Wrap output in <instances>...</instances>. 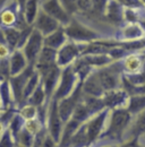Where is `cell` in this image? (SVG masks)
Segmentation results:
<instances>
[{
  "mask_svg": "<svg viewBox=\"0 0 145 147\" xmlns=\"http://www.w3.org/2000/svg\"><path fill=\"white\" fill-rule=\"evenodd\" d=\"M133 115L128 112L126 108H117V109H110L108 115V121L106 125V128L103 130L100 138L96 140L95 145H119L121 146L123 137L125 135L127 127L131 120Z\"/></svg>",
  "mask_w": 145,
  "mask_h": 147,
  "instance_id": "cell-1",
  "label": "cell"
},
{
  "mask_svg": "<svg viewBox=\"0 0 145 147\" xmlns=\"http://www.w3.org/2000/svg\"><path fill=\"white\" fill-rule=\"evenodd\" d=\"M64 30L68 40L76 43H89L100 38H107L99 31L87 26L74 16H72L70 20L66 25H64Z\"/></svg>",
  "mask_w": 145,
  "mask_h": 147,
  "instance_id": "cell-2",
  "label": "cell"
},
{
  "mask_svg": "<svg viewBox=\"0 0 145 147\" xmlns=\"http://www.w3.org/2000/svg\"><path fill=\"white\" fill-rule=\"evenodd\" d=\"M94 70H95V74H96L104 92L121 87L123 70H121L119 60H115L107 66L95 68Z\"/></svg>",
  "mask_w": 145,
  "mask_h": 147,
  "instance_id": "cell-3",
  "label": "cell"
},
{
  "mask_svg": "<svg viewBox=\"0 0 145 147\" xmlns=\"http://www.w3.org/2000/svg\"><path fill=\"white\" fill-rule=\"evenodd\" d=\"M79 83L81 82H79L76 73L74 71L72 65L61 68L59 82H58L56 91L52 95V98L58 101L60 98H64V97L68 96L69 94H72L76 90V87L78 86Z\"/></svg>",
  "mask_w": 145,
  "mask_h": 147,
  "instance_id": "cell-4",
  "label": "cell"
},
{
  "mask_svg": "<svg viewBox=\"0 0 145 147\" xmlns=\"http://www.w3.org/2000/svg\"><path fill=\"white\" fill-rule=\"evenodd\" d=\"M109 112H110V109L104 108L103 110L99 111L98 113L91 115L90 119L85 122L87 139H89V146H94L96 140L102 135L103 130L106 128L107 121H108Z\"/></svg>",
  "mask_w": 145,
  "mask_h": 147,
  "instance_id": "cell-5",
  "label": "cell"
},
{
  "mask_svg": "<svg viewBox=\"0 0 145 147\" xmlns=\"http://www.w3.org/2000/svg\"><path fill=\"white\" fill-rule=\"evenodd\" d=\"M84 43H76L72 41H67L62 47L57 50L56 57V65L60 68L67 67L81 55Z\"/></svg>",
  "mask_w": 145,
  "mask_h": 147,
  "instance_id": "cell-6",
  "label": "cell"
},
{
  "mask_svg": "<svg viewBox=\"0 0 145 147\" xmlns=\"http://www.w3.org/2000/svg\"><path fill=\"white\" fill-rule=\"evenodd\" d=\"M62 127H64V121L61 120V118L58 113L57 100L51 98L50 102H49V107H48V115H47V121H45V128L48 130V134L57 143V146H58V143L60 140Z\"/></svg>",
  "mask_w": 145,
  "mask_h": 147,
  "instance_id": "cell-7",
  "label": "cell"
},
{
  "mask_svg": "<svg viewBox=\"0 0 145 147\" xmlns=\"http://www.w3.org/2000/svg\"><path fill=\"white\" fill-rule=\"evenodd\" d=\"M42 48H43V35L39 31H36L35 28H33L27 37L26 42L20 49L25 55L28 65H32V66L34 65Z\"/></svg>",
  "mask_w": 145,
  "mask_h": 147,
  "instance_id": "cell-8",
  "label": "cell"
},
{
  "mask_svg": "<svg viewBox=\"0 0 145 147\" xmlns=\"http://www.w3.org/2000/svg\"><path fill=\"white\" fill-rule=\"evenodd\" d=\"M34 66L28 65L26 67V69H24L22 73L15 76H9L8 77V82L12 88V93H13V97H14V102H15V108L17 110V108L22 104V95H23V90L25 86V83L27 80V78L32 75L34 71Z\"/></svg>",
  "mask_w": 145,
  "mask_h": 147,
  "instance_id": "cell-9",
  "label": "cell"
},
{
  "mask_svg": "<svg viewBox=\"0 0 145 147\" xmlns=\"http://www.w3.org/2000/svg\"><path fill=\"white\" fill-rule=\"evenodd\" d=\"M145 37L144 24L138 22L133 23H123L116 33V40L120 42H128V41H135L141 40Z\"/></svg>",
  "mask_w": 145,
  "mask_h": 147,
  "instance_id": "cell-10",
  "label": "cell"
},
{
  "mask_svg": "<svg viewBox=\"0 0 145 147\" xmlns=\"http://www.w3.org/2000/svg\"><path fill=\"white\" fill-rule=\"evenodd\" d=\"M144 50L128 52L119 60L123 74H135L144 71Z\"/></svg>",
  "mask_w": 145,
  "mask_h": 147,
  "instance_id": "cell-11",
  "label": "cell"
},
{
  "mask_svg": "<svg viewBox=\"0 0 145 147\" xmlns=\"http://www.w3.org/2000/svg\"><path fill=\"white\" fill-rule=\"evenodd\" d=\"M40 9L56 18L62 26L72 18V15H69L62 7L60 0H40Z\"/></svg>",
  "mask_w": 145,
  "mask_h": 147,
  "instance_id": "cell-12",
  "label": "cell"
},
{
  "mask_svg": "<svg viewBox=\"0 0 145 147\" xmlns=\"http://www.w3.org/2000/svg\"><path fill=\"white\" fill-rule=\"evenodd\" d=\"M81 94H82V90H81V83H79L78 86L76 87V90L72 94H69L68 96L57 101L58 113H59L61 120L64 121V123L72 118V113L74 111V108H75L76 103L78 102Z\"/></svg>",
  "mask_w": 145,
  "mask_h": 147,
  "instance_id": "cell-13",
  "label": "cell"
},
{
  "mask_svg": "<svg viewBox=\"0 0 145 147\" xmlns=\"http://www.w3.org/2000/svg\"><path fill=\"white\" fill-rule=\"evenodd\" d=\"M60 71H61V68L54 65L52 67H50L48 70H45L43 74H41V84L45 93L47 102H50V100L52 98V95L59 82Z\"/></svg>",
  "mask_w": 145,
  "mask_h": 147,
  "instance_id": "cell-14",
  "label": "cell"
},
{
  "mask_svg": "<svg viewBox=\"0 0 145 147\" xmlns=\"http://www.w3.org/2000/svg\"><path fill=\"white\" fill-rule=\"evenodd\" d=\"M60 26H61V24L57 19L50 16L49 14L44 13L42 9L39 10L35 20L32 24V27L35 28L36 31H39L43 36L52 33Z\"/></svg>",
  "mask_w": 145,
  "mask_h": 147,
  "instance_id": "cell-15",
  "label": "cell"
},
{
  "mask_svg": "<svg viewBox=\"0 0 145 147\" xmlns=\"http://www.w3.org/2000/svg\"><path fill=\"white\" fill-rule=\"evenodd\" d=\"M124 9L125 7L117 0H107L103 16L113 27L118 28L124 23Z\"/></svg>",
  "mask_w": 145,
  "mask_h": 147,
  "instance_id": "cell-16",
  "label": "cell"
},
{
  "mask_svg": "<svg viewBox=\"0 0 145 147\" xmlns=\"http://www.w3.org/2000/svg\"><path fill=\"white\" fill-rule=\"evenodd\" d=\"M129 95L123 88H116L106 91L102 95V101L104 103V107L108 109H117V108H126L127 101Z\"/></svg>",
  "mask_w": 145,
  "mask_h": 147,
  "instance_id": "cell-17",
  "label": "cell"
},
{
  "mask_svg": "<svg viewBox=\"0 0 145 147\" xmlns=\"http://www.w3.org/2000/svg\"><path fill=\"white\" fill-rule=\"evenodd\" d=\"M56 57H57V50L43 45V48L41 49L40 53L36 58L35 62L33 65L34 69L40 75L43 74L45 70H48L50 67L56 65Z\"/></svg>",
  "mask_w": 145,
  "mask_h": 147,
  "instance_id": "cell-18",
  "label": "cell"
},
{
  "mask_svg": "<svg viewBox=\"0 0 145 147\" xmlns=\"http://www.w3.org/2000/svg\"><path fill=\"white\" fill-rule=\"evenodd\" d=\"M81 90L86 95L95 96V97H102L104 90L101 86V83H100L94 69L81 82Z\"/></svg>",
  "mask_w": 145,
  "mask_h": 147,
  "instance_id": "cell-19",
  "label": "cell"
},
{
  "mask_svg": "<svg viewBox=\"0 0 145 147\" xmlns=\"http://www.w3.org/2000/svg\"><path fill=\"white\" fill-rule=\"evenodd\" d=\"M23 17L22 9L17 6V3L14 1L10 6L6 7L0 13V26H16L18 19Z\"/></svg>",
  "mask_w": 145,
  "mask_h": 147,
  "instance_id": "cell-20",
  "label": "cell"
},
{
  "mask_svg": "<svg viewBox=\"0 0 145 147\" xmlns=\"http://www.w3.org/2000/svg\"><path fill=\"white\" fill-rule=\"evenodd\" d=\"M9 76H15L22 73L28 66V62L20 49H14L8 58Z\"/></svg>",
  "mask_w": 145,
  "mask_h": 147,
  "instance_id": "cell-21",
  "label": "cell"
},
{
  "mask_svg": "<svg viewBox=\"0 0 145 147\" xmlns=\"http://www.w3.org/2000/svg\"><path fill=\"white\" fill-rule=\"evenodd\" d=\"M67 41H68V37L66 35V33H65L64 26L61 25L60 27H58L52 33L43 36V45L49 47V48H52L54 50H58Z\"/></svg>",
  "mask_w": 145,
  "mask_h": 147,
  "instance_id": "cell-22",
  "label": "cell"
},
{
  "mask_svg": "<svg viewBox=\"0 0 145 147\" xmlns=\"http://www.w3.org/2000/svg\"><path fill=\"white\" fill-rule=\"evenodd\" d=\"M0 108L2 109L15 108V102H14V97H13V93H12L8 78L0 80Z\"/></svg>",
  "mask_w": 145,
  "mask_h": 147,
  "instance_id": "cell-23",
  "label": "cell"
},
{
  "mask_svg": "<svg viewBox=\"0 0 145 147\" xmlns=\"http://www.w3.org/2000/svg\"><path fill=\"white\" fill-rule=\"evenodd\" d=\"M81 125H82L81 122L74 120L72 118H70L68 121H66L64 123V127H62V131H61V136H60V140L58 143V146H68L72 136L75 134V131L78 129Z\"/></svg>",
  "mask_w": 145,
  "mask_h": 147,
  "instance_id": "cell-24",
  "label": "cell"
},
{
  "mask_svg": "<svg viewBox=\"0 0 145 147\" xmlns=\"http://www.w3.org/2000/svg\"><path fill=\"white\" fill-rule=\"evenodd\" d=\"M39 10H40V0H26V2L23 6L22 13L27 25L33 24Z\"/></svg>",
  "mask_w": 145,
  "mask_h": 147,
  "instance_id": "cell-25",
  "label": "cell"
},
{
  "mask_svg": "<svg viewBox=\"0 0 145 147\" xmlns=\"http://www.w3.org/2000/svg\"><path fill=\"white\" fill-rule=\"evenodd\" d=\"M126 109L131 115H135L140 112L145 111V94L129 95Z\"/></svg>",
  "mask_w": 145,
  "mask_h": 147,
  "instance_id": "cell-26",
  "label": "cell"
},
{
  "mask_svg": "<svg viewBox=\"0 0 145 147\" xmlns=\"http://www.w3.org/2000/svg\"><path fill=\"white\" fill-rule=\"evenodd\" d=\"M81 101L84 103V105L86 107L87 111L90 112L91 115L98 113L99 111L103 110L106 107H104V103L102 101L101 97H95V96H91V95H86L82 92L81 94Z\"/></svg>",
  "mask_w": 145,
  "mask_h": 147,
  "instance_id": "cell-27",
  "label": "cell"
},
{
  "mask_svg": "<svg viewBox=\"0 0 145 147\" xmlns=\"http://www.w3.org/2000/svg\"><path fill=\"white\" fill-rule=\"evenodd\" d=\"M81 57L84 59V61L86 63L90 65L93 69L107 66L109 63H111L112 61H115L108 53H103V55H82Z\"/></svg>",
  "mask_w": 145,
  "mask_h": 147,
  "instance_id": "cell-28",
  "label": "cell"
},
{
  "mask_svg": "<svg viewBox=\"0 0 145 147\" xmlns=\"http://www.w3.org/2000/svg\"><path fill=\"white\" fill-rule=\"evenodd\" d=\"M1 27V32H2V36L6 42V44L14 50L17 45L18 41H19V36H20V30H18L14 26H0Z\"/></svg>",
  "mask_w": 145,
  "mask_h": 147,
  "instance_id": "cell-29",
  "label": "cell"
},
{
  "mask_svg": "<svg viewBox=\"0 0 145 147\" xmlns=\"http://www.w3.org/2000/svg\"><path fill=\"white\" fill-rule=\"evenodd\" d=\"M40 82H41V75L36 70H34L25 83V86H24V90H23V95H22V104L26 103V100L33 93V91L36 88V86L40 84Z\"/></svg>",
  "mask_w": 145,
  "mask_h": 147,
  "instance_id": "cell-30",
  "label": "cell"
},
{
  "mask_svg": "<svg viewBox=\"0 0 145 147\" xmlns=\"http://www.w3.org/2000/svg\"><path fill=\"white\" fill-rule=\"evenodd\" d=\"M68 146H75V147L89 146V139H87L85 122L82 123L78 127V129L75 131V134L72 135L70 140H69V145Z\"/></svg>",
  "mask_w": 145,
  "mask_h": 147,
  "instance_id": "cell-31",
  "label": "cell"
},
{
  "mask_svg": "<svg viewBox=\"0 0 145 147\" xmlns=\"http://www.w3.org/2000/svg\"><path fill=\"white\" fill-rule=\"evenodd\" d=\"M144 7L129 8L125 7L124 9V23H133L138 22L144 24Z\"/></svg>",
  "mask_w": 145,
  "mask_h": 147,
  "instance_id": "cell-32",
  "label": "cell"
},
{
  "mask_svg": "<svg viewBox=\"0 0 145 147\" xmlns=\"http://www.w3.org/2000/svg\"><path fill=\"white\" fill-rule=\"evenodd\" d=\"M72 69H74V71L77 75L79 82H82V80L93 70V68L91 67L89 63H86V62L84 61V59H83L81 55L72 62Z\"/></svg>",
  "mask_w": 145,
  "mask_h": 147,
  "instance_id": "cell-33",
  "label": "cell"
},
{
  "mask_svg": "<svg viewBox=\"0 0 145 147\" xmlns=\"http://www.w3.org/2000/svg\"><path fill=\"white\" fill-rule=\"evenodd\" d=\"M79 97H81V96H79ZM90 117H91L90 112L87 111L86 107L84 105V103H83V102L81 101V98H79L78 102L76 103L75 108H74V111H72V118L74 120L81 122V123H84V122H86V121L90 119Z\"/></svg>",
  "mask_w": 145,
  "mask_h": 147,
  "instance_id": "cell-34",
  "label": "cell"
},
{
  "mask_svg": "<svg viewBox=\"0 0 145 147\" xmlns=\"http://www.w3.org/2000/svg\"><path fill=\"white\" fill-rule=\"evenodd\" d=\"M26 103H31V104H33L35 107H40L43 103H49V102H47L45 93H44V90H43V86H42L41 82L36 86V88L33 91V93L28 96V98L26 100Z\"/></svg>",
  "mask_w": 145,
  "mask_h": 147,
  "instance_id": "cell-35",
  "label": "cell"
},
{
  "mask_svg": "<svg viewBox=\"0 0 145 147\" xmlns=\"http://www.w3.org/2000/svg\"><path fill=\"white\" fill-rule=\"evenodd\" d=\"M17 113L24 120L33 119V118H36L37 107L31 104V103H24L17 108Z\"/></svg>",
  "mask_w": 145,
  "mask_h": 147,
  "instance_id": "cell-36",
  "label": "cell"
},
{
  "mask_svg": "<svg viewBox=\"0 0 145 147\" xmlns=\"http://www.w3.org/2000/svg\"><path fill=\"white\" fill-rule=\"evenodd\" d=\"M33 138L34 136L26 131L23 128L17 135L16 138V146H24V147H32L33 146Z\"/></svg>",
  "mask_w": 145,
  "mask_h": 147,
  "instance_id": "cell-37",
  "label": "cell"
},
{
  "mask_svg": "<svg viewBox=\"0 0 145 147\" xmlns=\"http://www.w3.org/2000/svg\"><path fill=\"white\" fill-rule=\"evenodd\" d=\"M45 126L37 119V118H33V119H27V120H24V126L23 128L25 129L26 131H28L30 134H32L33 136L36 135L40 130L44 128Z\"/></svg>",
  "mask_w": 145,
  "mask_h": 147,
  "instance_id": "cell-38",
  "label": "cell"
},
{
  "mask_svg": "<svg viewBox=\"0 0 145 147\" xmlns=\"http://www.w3.org/2000/svg\"><path fill=\"white\" fill-rule=\"evenodd\" d=\"M124 78L126 79L129 84H131L133 86H144L145 85V74L144 71H140V73L135 74H123Z\"/></svg>",
  "mask_w": 145,
  "mask_h": 147,
  "instance_id": "cell-39",
  "label": "cell"
},
{
  "mask_svg": "<svg viewBox=\"0 0 145 147\" xmlns=\"http://www.w3.org/2000/svg\"><path fill=\"white\" fill-rule=\"evenodd\" d=\"M23 126H24V119L16 112V114L14 115V118L12 119V121L9 122V125H8V127H7V128L12 131L13 136L15 137V140H16V138H17L18 132L23 129Z\"/></svg>",
  "mask_w": 145,
  "mask_h": 147,
  "instance_id": "cell-40",
  "label": "cell"
},
{
  "mask_svg": "<svg viewBox=\"0 0 145 147\" xmlns=\"http://www.w3.org/2000/svg\"><path fill=\"white\" fill-rule=\"evenodd\" d=\"M16 146L15 137L13 136L12 131L8 128L3 130V132L0 135V147H14Z\"/></svg>",
  "mask_w": 145,
  "mask_h": 147,
  "instance_id": "cell-41",
  "label": "cell"
},
{
  "mask_svg": "<svg viewBox=\"0 0 145 147\" xmlns=\"http://www.w3.org/2000/svg\"><path fill=\"white\" fill-rule=\"evenodd\" d=\"M106 3H107V0H91L92 7H91V10L89 13L94 16H98V17H104L103 10H104Z\"/></svg>",
  "mask_w": 145,
  "mask_h": 147,
  "instance_id": "cell-42",
  "label": "cell"
},
{
  "mask_svg": "<svg viewBox=\"0 0 145 147\" xmlns=\"http://www.w3.org/2000/svg\"><path fill=\"white\" fill-rule=\"evenodd\" d=\"M62 7L69 15H74L77 10V0H60Z\"/></svg>",
  "mask_w": 145,
  "mask_h": 147,
  "instance_id": "cell-43",
  "label": "cell"
},
{
  "mask_svg": "<svg viewBox=\"0 0 145 147\" xmlns=\"http://www.w3.org/2000/svg\"><path fill=\"white\" fill-rule=\"evenodd\" d=\"M91 0H77V10L76 13L79 14H84V13H89L91 10Z\"/></svg>",
  "mask_w": 145,
  "mask_h": 147,
  "instance_id": "cell-44",
  "label": "cell"
},
{
  "mask_svg": "<svg viewBox=\"0 0 145 147\" xmlns=\"http://www.w3.org/2000/svg\"><path fill=\"white\" fill-rule=\"evenodd\" d=\"M54 146H57V143L54 142V139L49 135V134H47L45 137H44L42 147H54Z\"/></svg>",
  "mask_w": 145,
  "mask_h": 147,
  "instance_id": "cell-45",
  "label": "cell"
},
{
  "mask_svg": "<svg viewBox=\"0 0 145 147\" xmlns=\"http://www.w3.org/2000/svg\"><path fill=\"white\" fill-rule=\"evenodd\" d=\"M14 2V0H0V13L8 6H10Z\"/></svg>",
  "mask_w": 145,
  "mask_h": 147,
  "instance_id": "cell-46",
  "label": "cell"
},
{
  "mask_svg": "<svg viewBox=\"0 0 145 147\" xmlns=\"http://www.w3.org/2000/svg\"><path fill=\"white\" fill-rule=\"evenodd\" d=\"M16 3H17V6L20 8V9H23V6H24V3L26 2V0H14Z\"/></svg>",
  "mask_w": 145,
  "mask_h": 147,
  "instance_id": "cell-47",
  "label": "cell"
},
{
  "mask_svg": "<svg viewBox=\"0 0 145 147\" xmlns=\"http://www.w3.org/2000/svg\"><path fill=\"white\" fill-rule=\"evenodd\" d=\"M6 128H7V127H6V126H5V125H3V123L0 121V135L3 132V130H5Z\"/></svg>",
  "mask_w": 145,
  "mask_h": 147,
  "instance_id": "cell-48",
  "label": "cell"
},
{
  "mask_svg": "<svg viewBox=\"0 0 145 147\" xmlns=\"http://www.w3.org/2000/svg\"><path fill=\"white\" fill-rule=\"evenodd\" d=\"M2 79H6V78L2 76V74H1V71H0V80H2Z\"/></svg>",
  "mask_w": 145,
  "mask_h": 147,
  "instance_id": "cell-49",
  "label": "cell"
}]
</instances>
